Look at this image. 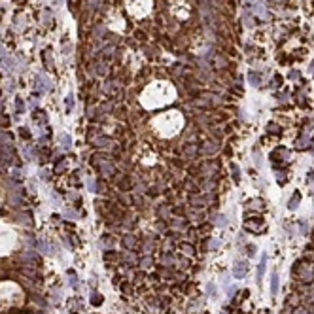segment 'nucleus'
<instances>
[{"label":"nucleus","instance_id":"9b49d317","mask_svg":"<svg viewBox=\"0 0 314 314\" xmlns=\"http://www.w3.org/2000/svg\"><path fill=\"white\" fill-rule=\"evenodd\" d=\"M91 303H93V305L102 303V297H101V295H93V297H91Z\"/></svg>","mask_w":314,"mask_h":314},{"label":"nucleus","instance_id":"f257e3e1","mask_svg":"<svg viewBox=\"0 0 314 314\" xmlns=\"http://www.w3.org/2000/svg\"><path fill=\"white\" fill-rule=\"evenodd\" d=\"M216 149H218V142H214V140L206 142V144L203 146V152H204V153H214Z\"/></svg>","mask_w":314,"mask_h":314},{"label":"nucleus","instance_id":"423d86ee","mask_svg":"<svg viewBox=\"0 0 314 314\" xmlns=\"http://www.w3.org/2000/svg\"><path fill=\"white\" fill-rule=\"evenodd\" d=\"M95 146H101V148H104V146H108V138H104V136H101V138H97V140H95Z\"/></svg>","mask_w":314,"mask_h":314},{"label":"nucleus","instance_id":"f3484780","mask_svg":"<svg viewBox=\"0 0 314 314\" xmlns=\"http://www.w3.org/2000/svg\"><path fill=\"white\" fill-rule=\"evenodd\" d=\"M21 134H23V136H25V138H28V136H30V133H28L27 129H21Z\"/></svg>","mask_w":314,"mask_h":314},{"label":"nucleus","instance_id":"2eb2a0df","mask_svg":"<svg viewBox=\"0 0 314 314\" xmlns=\"http://www.w3.org/2000/svg\"><path fill=\"white\" fill-rule=\"evenodd\" d=\"M66 106H68V110H72V106H74V101H72V97H68V98H66Z\"/></svg>","mask_w":314,"mask_h":314},{"label":"nucleus","instance_id":"0eeeda50","mask_svg":"<svg viewBox=\"0 0 314 314\" xmlns=\"http://www.w3.org/2000/svg\"><path fill=\"white\" fill-rule=\"evenodd\" d=\"M242 274H244V263H240V265L235 269V276H239V278H240Z\"/></svg>","mask_w":314,"mask_h":314},{"label":"nucleus","instance_id":"7ed1b4c3","mask_svg":"<svg viewBox=\"0 0 314 314\" xmlns=\"http://www.w3.org/2000/svg\"><path fill=\"white\" fill-rule=\"evenodd\" d=\"M197 152H199V149H197V146H193V144H191V146H187V148H185V155H187V157H191V159H195V155H197Z\"/></svg>","mask_w":314,"mask_h":314},{"label":"nucleus","instance_id":"f03ea898","mask_svg":"<svg viewBox=\"0 0 314 314\" xmlns=\"http://www.w3.org/2000/svg\"><path fill=\"white\" fill-rule=\"evenodd\" d=\"M59 142H61V148H65V149H68L70 146H72V138H70L68 134H61Z\"/></svg>","mask_w":314,"mask_h":314},{"label":"nucleus","instance_id":"1a4fd4ad","mask_svg":"<svg viewBox=\"0 0 314 314\" xmlns=\"http://www.w3.org/2000/svg\"><path fill=\"white\" fill-rule=\"evenodd\" d=\"M15 108H17V112H19V114L25 110V104H23V101H21V98H17V101H15Z\"/></svg>","mask_w":314,"mask_h":314},{"label":"nucleus","instance_id":"4468645a","mask_svg":"<svg viewBox=\"0 0 314 314\" xmlns=\"http://www.w3.org/2000/svg\"><path fill=\"white\" fill-rule=\"evenodd\" d=\"M250 80H252V85H258L259 82H258V76L255 74H250Z\"/></svg>","mask_w":314,"mask_h":314},{"label":"nucleus","instance_id":"9d476101","mask_svg":"<svg viewBox=\"0 0 314 314\" xmlns=\"http://www.w3.org/2000/svg\"><path fill=\"white\" fill-rule=\"evenodd\" d=\"M66 167V161H61V163H57V167H55V172H61L62 168Z\"/></svg>","mask_w":314,"mask_h":314},{"label":"nucleus","instance_id":"39448f33","mask_svg":"<svg viewBox=\"0 0 314 314\" xmlns=\"http://www.w3.org/2000/svg\"><path fill=\"white\" fill-rule=\"evenodd\" d=\"M299 206V193H295L293 197H291V201H290V208L293 210V208H297Z\"/></svg>","mask_w":314,"mask_h":314},{"label":"nucleus","instance_id":"f8f14e48","mask_svg":"<svg viewBox=\"0 0 314 314\" xmlns=\"http://www.w3.org/2000/svg\"><path fill=\"white\" fill-rule=\"evenodd\" d=\"M123 244H125V246H133V244H134V239H133V237H125Z\"/></svg>","mask_w":314,"mask_h":314},{"label":"nucleus","instance_id":"6e6552de","mask_svg":"<svg viewBox=\"0 0 314 314\" xmlns=\"http://www.w3.org/2000/svg\"><path fill=\"white\" fill-rule=\"evenodd\" d=\"M278 291V274H273V293Z\"/></svg>","mask_w":314,"mask_h":314},{"label":"nucleus","instance_id":"ddd939ff","mask_svg":"<svg viewBox=\"0 0 314 314\" xmlns=\"http://www.w3.org/2000/svg\"><path fill=\"white\" fill-rule=\"evenodd\" d=\"M149 265H152V259H149V258H144V259H142V267H149Z\"/></svg>","mask_w":314,"mask_h":314},{"label":"nucleus","instance_id":"20e7f679","mask_svg":"<svg viewBox=\"0 0 314 314\" xmlns=\"http://www.w3.org/2000/svg\"><path fill=\"white\" fill-rule=\"evenodd\" d=\"M263 271H265V255L261 258V263H259V269H258V284L261 282V276H263Z\"/></svg>","mask_w":314,"mask_h":314},{"label":"nucleus","instance_id":"dca6fc26","mask_svg":"<svg viewBox=\"0 0 314 314\" xmlns=\"http://www.w3.org/2000/svg\"><path fill=\"white\" fill-rule=\"evenodd\" d=\"M233 174H235V180H239V167H233Z\"/></svg>","mask_w":314,"mask_h":314}]
</instances>
